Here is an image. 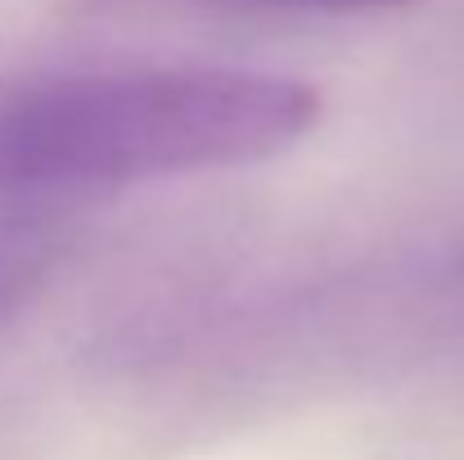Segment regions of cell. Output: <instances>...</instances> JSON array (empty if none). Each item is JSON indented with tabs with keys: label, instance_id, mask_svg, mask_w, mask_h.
Listing matches in <instances>:
<instances>
[{
	"label": "cell",
	"instance_id": "1",
	"mask_svg": "<svg viewBox=\"0 0 464 460\" xmlns=\"http://www.w3.org/2000/svg\"><path fill=\"white\" fill-rule=\"evenodd\" d=\"M320 122V91L239 68L77 73L0 95V194L266 162Z\"/></svg>",
	"mask_w": 464,
	"mask_h": 460
},
{
	"label": "cell",
	"instance_id": "2",
	"mask_svg": "<svg viewBox=\"0 0 464 460\" xmlns=\"http://www.w3.org/2000/svg\"><path fill=\"white\" fill-rule=\"evenodd\" d=\"M127 9H171V14H212V18H276V14H329V18H361V14H392L415 0H104Z\"/></svg>",
	"mask_w": 464,
	"mask_h": 460
}]
</instances>
